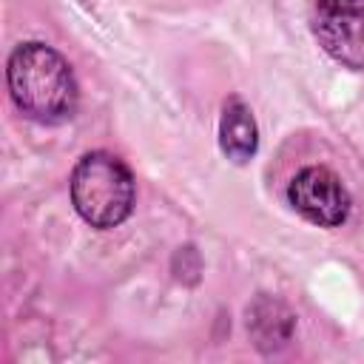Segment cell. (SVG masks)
<instances>
[{"mask_svg": "<svg viewBox=\"0 0 364 364\" xmlns=\"http://www.w3.org/2000/svg\"><path fill=\"white\" fill-rule=\"evenodd\" d=\"M245 324H247V336L253 341V347L264 355L279 353L290 344L293 333H296V313L276 296L270 293H259L253 296V301L245 310Z\"/></svg>", "mask_w": 364, "mask_h": 364, "instance_id": "5", "label": "cell"}, {"mask_svg": "<svg viewBox=\"0 0 364 364\" xmlns=\"http://www.w3.org/2000/svg\"><path fill=\"white\" fill-rule=\"evenodd\" d=\"M219 151L230 162H236V165H245L259 151L256 117H253L250 105L239 94H230L222 102V114H219Z\"/></svg>", "mask_w": 364, "mask_h": 364, "instance_id": "6", "label": "cell"}, {"mask_svg": "<svg viewBox=\"0 0 364 364\" xmlns=\"http://www.w3.org/2000/svg\"><path fill=\"white\" fill-rule=\"evenodd\" d=\"M9 97L34 122L57 125L74 117L80 88L65 57L37 40L20 43L6 63Z\"/></svg>", "mask_w": 364, "mask_h": 364, "instance_id": "1", "label": "cell"}, {"mask_svg": "<svg viewBox=\"0 0 364 364\" xmlns=\"http://www.w3.org/2000/svg\"><path fill=\"white\" fill-rule=\"evenodd\" d=\"M310 31L330 60L364 68V0H310Z\"/></svg>", "mask_w": 364, "mask_h": 364, "instance_id": "3", "label": "cell"}, {"mask_svg": "<svg viewBox=\"0 0 364 364\" xmlns=\"http://www.w3.org/2000/svg\"><path fill=\"white\" fill-rule=\"evenodd\" d=\"M71 205L80 219L97 230L119 228L136 202L131 168L111 151H88L77 159L71 179Z\"/></svg>", "mask_w": 364, "mask_h": 364, "instance_id": "2", "label": "cell"}, {"mask_svg": "<svg viewBox=\"0 0 364 364\" xmlns=\"http://www.w3.org/2000/svg\"><path fill=\"white\" fill-rule=\"evenodd\" d=\"M290 208L316 228H341L350 219L353 199L347 185L327 165H304L287 182Z\"/></svg>", "mask_w": 364, "mask_h": 364, "instance_id": "4", "label": "cell"}]
</instances>
